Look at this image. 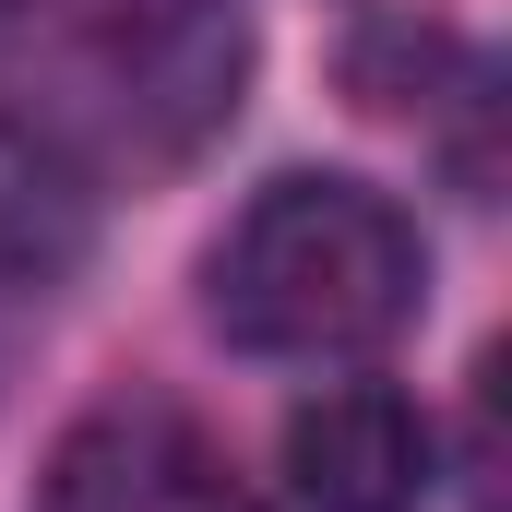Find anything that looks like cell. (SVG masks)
<instances>
[{
  "label": "cell",
  "instance_id": "cell-2",
  "mask_svg": "<svg viewBox=\"0 0 512 512\" xmlns=\"http://www.w3.org/2000/svg\"><path fill=\"white\" fill-rule=\"evenodd\" d=\"M417 227L370 179H274L203 262V310L239 358H370L417 322Z\"/></svg>",
  "mask_w": 512,
  "mask_h": 512
},
{
  "label": "cell",
  "instance_id": "cell-3",
  "mask_svg": "<svg viewBox=\"0 0 512 512\" xmlns=\"http://www.w3.org/2000/svg\"><path fill=\"white\" fill-rule=\"evenodd\" d=\"M36 512H262V501L179 405H96L48 453Z\"/></svg>",
  "mask_w": 512,
  "mask_h": 512
},
{
  "label": "cell",
  "instance_id": "cell-4",
  "mask_svg": "<svg viewBox=\"0 0 512 512\" xmlns=\"http://www.w3.org/2000/svg\"><path fill=\"white\" fill-rule=\"evenodd\" d=\"M298 512H417L429 501V417L393 382H334L286 417Z\"/></svg>",
  "mask_w": 512,
  "mask_h": 512
},
{
  "label": "cell",
  "instance_id": "cell-1",
  "mask_svg": "<svg viewBox=\"0 0 512 512\" xmlns=\"http://www.w3.org/2000/svg\"><path fill=\"white\" fill-rule=\"evenodd\" d=\"M251 96L239 0H0V143L60 179H167Z\"/></svg>",
  "mask_w": 512,
  "mask_h": 512
}]
</instances>
